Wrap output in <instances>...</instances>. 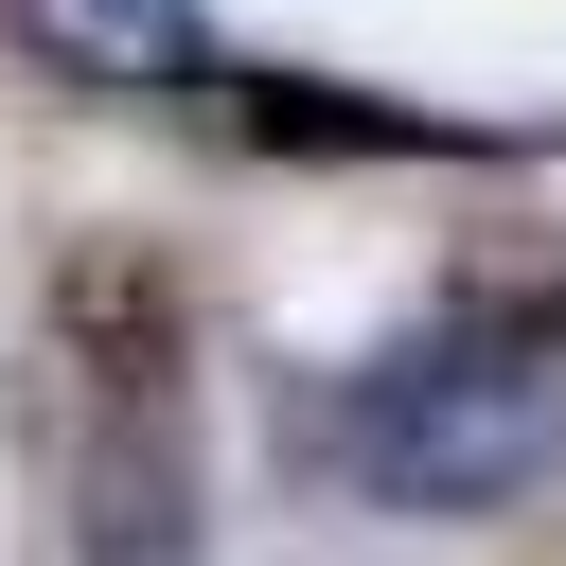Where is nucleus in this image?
<instances>
[{
	"label": "nucleus",
	"instance_id": "nucleus-1",
	"mask_svg": "<svg viewBox=\"0 0 566 566\" xmlns=\"http://www.w3.org/2000/svg\"><path fill=\"white\" fill-rule=\"evenodd\" d=\"M336 460L389 513H513L566 478V301H460L336 389Z\"/></svg>",
	"mask_w": 566,
	"mask_h": 566
},
{
	"label": "nucleus",
	"instance_id": "nucleus-3",
	"mask_svg": "<svg viewBox=\"0 0 566 566\" xmlns=\"http://www.w3.org/2000/svg\"><path fill=\"white\" fill-rule=\"evenodd\" d=\"M248 142H283V159H407V142H442L424 106H354V88H318V71H265L248 88Z\"/></svg>",
	"mask_w": 566,
	"mask_h": 566
},
{
	"label": "nucleus",
	"instance_id": "nucleus-2",
	"mask_svg": "<svg viewBox=\"0 0 566 566\" xmlns=\"http://www.w3.org/2000/svg\"><path fill=\"white\" fill-rule=\"evenodd\" d=\"M18 35H35V71H71V88H195V53H212V0H0Z\"/></svg>",
	"mask_w": 566,
	"mask_h": 566
}]
</instances>
